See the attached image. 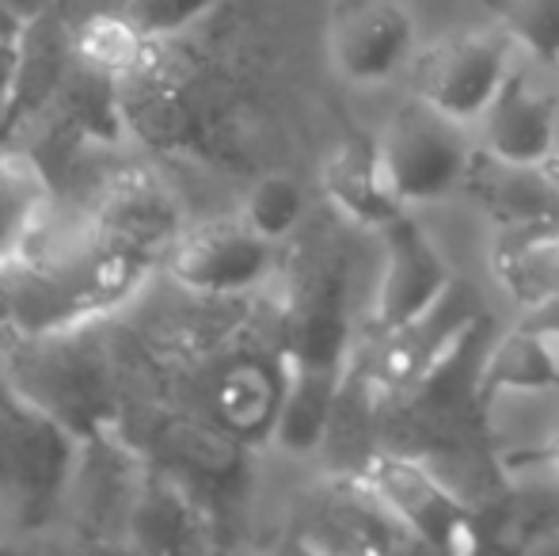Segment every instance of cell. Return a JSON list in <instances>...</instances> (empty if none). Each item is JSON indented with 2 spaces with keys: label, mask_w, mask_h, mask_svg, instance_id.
Wrapping results in <instances>:
<instances>
[{
  "label": "cell",
  "mask_w": 559,
  "mask_h": 556,
  "mask_svg": "<svg viewBox=\"0 0 559 556\" xmlns=\"http://www.w3.org/2000/svg\"><path fill=\"white\" fill-rule=\"evenodd\" d=\"M0 374L31 409L61 423L76 442L107 435L122 419L126 370L111 317L23 335L0 351Z\"/></svg>",
  "instance_id": "6da1fadb"
},
{
  "label": "cell",
  "mask_w": 559,
  "mask_h": 556,
  "mask_svg": "<svg viewBox=\"0 0 559 556\" xmlns=\"http://www.w3.org/2000/svg\"><path fill=\"white\" fill-rule=\"evenodd\" d=\"M81 442L31 409L0 374V542L53 527L66 511Z\"/></svg>",
  "instance_id": "7a4b0ae2"
},
{
  "label": "cell",
  "mask_w": 559,
  "mask_h": 556,
  "mask_svg": "<svg viewBox=\"0 0 559 556\" xmlns=\"http://www.w3.org/2000/svg\"><path fill=\"white\" fill-rule=\"evenodd\" d=\"M472 149L461 122L423 104L419 96L389 119L384 134L373 141L377 184L396 206L438 202L464 184Z\"/></svg>",
  "instance_id": "3957f363"
},
{
  "label": "cell",
  "mask_w": 559,
  "mask_h": 556,
  "mask_svg": "<svg viewBox=\"0 0 559 556\" xmlns=\"http://www.w3.org/2000/svg\"><path fill=\"white\" fill-rule=\"evenodd\" d=\"M507 31H453L430 43L415 58L412 88L423 104L438 107L456 122H472L487 111L510 73Z\"/></svg>",
  "instance_id": "277c9868"
},
{
  "label": "cell",
  "mask_w": 559,
  "mask_h": 556,
  "mask_svg": "<svg viewBox=\"0 0 559 556\" xmlns=\"http://www.w3.org/2000/svg\"><path fill=\"white\" fill-rule=\"evenodd\" d=\"M361 481L427 545L445 553L479 549V522L472 519L464 499H456L419 461L392 450H369L361 458Z\"/></svg>",
  "instance_id": "5b68a950"
},
{
  "label": "cell",
  "mask_w": 559,
  "mask_h": 556,
  "mask_svg": "<svg viewBox=\"0 0 559 556\" xmlns=\"http://www.w3.org/2000/svg\"><path fill=\"white\" fill-rule=\"evenodd\" d=\"M84 225L99 245L164 268V256L183 233V210L153 168H122L99 191Z\"/></svg>",
  "instance_id": "8992f818"
},
{
  "label": "cell",
  "mask_w": 559,
  "mask_h": 556,
  "mask_svg": "<svg viewBox=\"0 0 559 556\" xmlns=\"http://www.w3.org/2000/svg\"><path fill=\"white\" fill-rule=\"evenodd\" d=\"M271 240L259 237L243 217L206 222L179 233L160 271L194 297H236L271 275Z\"/></svg>",
  "instance_id": "52a82bcc"
},
{
  "label": "cell",
  "mask_w": 559,
  "mask_h": 556,
  "mask_svg": "<svg viewBox=\"0 0 559 556\" xmlns=\"http://www.w3.org/2000/svg\"><path fill=\"white\" fill-rule=\"evenodd\" d=\"M328 58L350 84H384L415 50V20L400 0H332Z\"/></svg>",
  "instance_id": "ba28073f"
},
{
  "label": "cell",
  "mask_w": 559,
  "mask_h": 556,
  "mask_svg": "<svg viewBox=\"0 0 559 556\" xmlns=\"http://www.w3.org/2000/svg\"><path fill=\"white\" fill-rule=\"evenodd\" d=\"M377 233L384 240V268L381 282H377L369 324L384 340V335L400 332L423 312L435 309L453 289V275H449L442 252L430 245V237L404 210H396Z\"/></svg>",
  "instance_id": "9c48e42d"
},
{
  "label": "cell",
  "mask_w": 559,
  "mask_h": 556,
  "mask_svg": "<svg viewBox=\"0 0 559 556\" xmlns=\"http://www.w3.org/2000/svg\"><path fill=\"white\" fill-rule=\"evenodd\" d=\"M76 58V23L61 4L43 12L23 27L20 38V69H15V88L8 99V111L0 119V145H12L15 134L31 130L58 96L69 66Z\"/></svg>",
  "instance_id": "30bf717a"
},
{
  "label": "cell",
  "mask_w": 559,
  "mask_h": 556,
  "mask_svg": "<svg viewBox=\"0 0 559 556\" xmlns=\"http://www.w3.org/2000/svg\"><path fill=\"white\" fill-rule=\"evenodd\" d=\"M122 545L145 553H183L210 545V507L171 469L145 458Z\"/></svg>",
  "instance_id": "8fae6325"
},
{
  "label": "cell",
  "mask_w": 559,
  "mask_h": 556,
  "mask_svg": "<svg viewBox=\"0 0 559 556\" xmlns=\"http://www.w3.org/2000/svg\"><path fill=\"white\" fill-rule=\"evenodd\" d=\"M479 119H484V145L495 161L510 164V168H537L552 156L556 99L533 92L514 69Z\"/></svg>",
  "instance_id": "7c38bea8"
},
{
  "label": "cell",
  "mask_w": 559,
  "mask_h": 556,
  "mask_svg": "<svg viewBox=\"0 0 559 556\" xmlns=\"http://www.w3.org/2000/svg\"><path fill=\"white\" fill-rule=\"evenodd\" d=\"M346 381V363L286 358L282 363V401L274 412V442L289 453H309L324 446L338 393Z\"/></svg>",
  "instance_id": "4fadbf2b"
},
{
  "label": "cell",
  "mask_w": 559,
  "mask_h": 556,
  "mask_svg": "<svg viewBox=\"0 0 559 556\" xmlns=\"http://www.w3.org/2000/svg\"><path fill=\"white\" fill-rule=\"evenodd\" d=\"M53 187L27 149L0 145V268L20 260L50 214Z\"/></svg>",
  "instance_id": "5bb4252c"
},
{
  "label": "cell",
  "mask_w": 559,
  "mask_h": 556,
  "mask_svg": "<svg viewBox=\"0 0 559 556\" xmlns=\"http://www.w3.org/2000/svg\"><path fill=\"white\" fill-rule=\"evenodd\" d=\"M324 184H328V194L335 199V206L361 225H377V229H381L396 210H404L381 191V184H377L373 145H366V141H350V145L338 149L324 168Z\"/></svg>",
  "instance_id": "9a60e30c"
},
{
  "label": "cell",
  "mask_w": 559,
  "mask_h": 556,
  "mask_svg": "<svg viewBox=\"0 0 559 556\" xmlns=\"http://www.w3.org/2000/svg\"><path fill=\"white\" fill-rule=\"evenodd\" d=\"M545 386H559V358L537 332H525V328L502 335L479 370V393Z\"/></svg>",
  "instance_id": "2e32d148"
},
{
  "label": "cell",
  "mask_w": 559,
  "mask_h": 556,
  "mask_svg": "<svg viewBox=\"0 0 559 556\" xmlns=\"http://www.w3.org/2000/svg\"><path fill=\"white\" fill-rule=\"evenodd\" d=\"M156 38H148L126 12H96L76 23V54L92 66H104L126 81L138 73L153 54Z\"/></svg>",
  "instance_id": "e0dca14e"
},
{
  "label": "cell",
  "mask_w": 559,
  "mask_h": 556,
  "mask_svg": "<svg viewBox=\"0 0 559 556\" xmlns=\"http://www.w3.org/2000/svg\"><path fill=\"white\" fill-rule=\"evenodd\" d=\"M305 214V191L289 171H266L263 179H255V187L248 191L243 199V210L240 217L259 233L266 237L271 245L286 240L289 233L297 229Z\"/></svg>",
  "instance_id": "ac0fdd59"
},
{
  "label": "cell",
  "mask_w": 559,
  "mask_h": 556,
  "mask_svg": "<svg viewBox=\"0 0 559 556\" xmlns=\"http://www.w3.org/2000/svg\"><path fill=\"white\" fill-rule=\"evenodd\" d=\"M499 27L537 61H559V0H484Z\"/></svg>",
  "instance_id": "d6986e66"
},
{
  "label": "cell",
  "mask_w": 559,
  "mask_h": 556,
  "mask_svg": "<svg viewBox=\"0 0 559 556\" xmlns=\"http://www.w3.org/2000/svg\"><path fill=\"white\" fill-rule=\"evenodd\" d=\"M217 0H130L126 15L156 43H168L179 31L199 23L206 12H214Z\"/></svg>",
  "instance_id": "ffe728a7"
},
{
  "label": "cell",
  "mask_w": 559,
  "mask_h": 556,
  "mask_svg": "<svg viewBox=\"0 0 559 556\" xmlns=\"http://www.w3.org/2000/svg\"><path fill=\"white\" fill-rule=\"evenodd\" d=\"M15 69H20V38H0V119H4L8 99H12Z\"/></svg>",
  "instance_id": "44dd1931"
},
{
  "label": "cell",
  "mask_w": 559,
  "mask_h": 556,
  "mask_svg": "<svg viewBox=\"0 0 559 556\" xmlns=\"http://www.w3.org/2000/svg\"><path fill=\"white\" fill-rule=\"evenodd\" d=\"M15 340H23V332H20V317H15L12 289H8V279H4V271H0V351L12 347Z\"/></svg>",
  "instance_id": "7402d4cb"
},
{
  "label": "cell",
  "mask_w": 559,
  "mask_h": 556,
  "mask_svg": "<svg viewBox=\"0 0 559 556\" xmlns=\"http://www.w3.org/2000/svg\"><path fill=\"white\" fill-rule=\"evenodd\" d=\"M8 8H12L15 15H20L23 23H31V20H38L43 12H50L58 0H4Z\"/></svg>",
  "instance_id": "603a6c76"
},
{
  "label": "cell",
  "mask_w": 559,
  "mask_h": 556,
  "mask_svg": "<svg viewBox=\"0 0 559 556\" xmlns=\"http://www.w3.org/2000/svg\"><path fill=\"white\" fill-rule=\"evenodd\" d=\"M23 27H27V23L0 0V38H23Z\"/></svg>",
  "instance_id": "cb8c5ba5"
},
{
  "label": "cell",
  "mask_w": 559,
  "mask_h": 556,
  "mask_svg": "<svg viewBox=\"0 0 559 556\" xmlns=\"http://www.w3.org/2000/svg\"><path fill=\"white\" fill-rule=\"evenodd\" d=\"M548 461L559 469V427L552 430V438H548Z\"/></svg>",
  "instance_id": "d4e9b609"
}]
</instances>
